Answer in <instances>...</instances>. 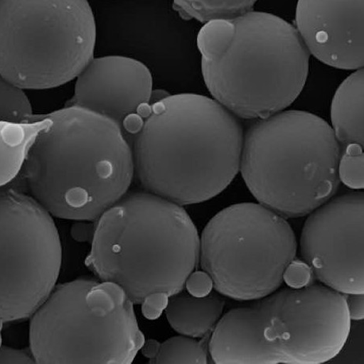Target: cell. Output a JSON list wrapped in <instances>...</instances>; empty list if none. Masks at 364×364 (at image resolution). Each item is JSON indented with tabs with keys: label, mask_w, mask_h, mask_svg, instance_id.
<instances>
[{
	"label": "cell",
	"mask_w": 364,
	"mask_h": 364,
	"mask_svg": "<svg viewBox=\"0 0 364 364\" xmlns=\"http://www.w3.org/2000/svg\"><path fill=\"white\" fill-rule=\"evenodd\" d=\"M242 130L217 100L193 93L151 104L134 137V177L148 192L181 206L223 192L240 166Z\"/></svg>",
	"instance_id": "6da1fadb"
},
{
	"label": "cell",
	"mask_w": 364,
	"mask_h": 364,
	"mask_svg": "<svg viewBox=\"0 0 364 364\" xmlns=\"http://www.w3.org/2000/svg\"><path fill=\"white\" fill-rule=\"evenodd\" d=\"M43 116L22 171L31 196L52 217L97 220L132 184L129 141L112 120L78 107Z\"/></svg>",
	"instance_id": "7a4b0ae2"
},
{
	"label": "cell",
	"mask_w": 364,
	"mask_h": 364,
	"mask_svg": "<svg viewBox=\"0 0 364 364\" xmlns=\"http://www.w3.org/2000/svg\"><path fill=\"white\" fill-rule=\"evenodd\" d=\"M198 46L208 91L242 119L284 110L306 85L310 53L295 26L269 13L205 23Z\"/></svg>",
	"instance_id": "3957f363"
},
{
	"label": "cell",
	"mask_w": 364,
	"mask_h": 364,
	"mask_svg": "<svg viewBox=\"0 0 364 364\" xmlns=\"http://www.w3.org/2000/svg\"><path fill=\"white\" fill-rule=\"evenodd\" d=\"M200 259V237L181 205L148 192L126 193L97 220L85 264L141 304L185 288Z\"/></svg>",
	"instance_id": "277c9868"
},
{
	"label": "cell",
	"mask_w": 364,
	"mask_h": 364,
	"mask_svg": "<svg viewBox=\"0 0 364 364\" xmlns=\"http://www.w3.org/2000/svg\"><path fill=\"white\" fill-rule=\"evenodd\" d=\"M350 331L345 294L289 287L222 316L208 348L218 364H321L340 354Z\"/></svg>",
	"instance_id": "5b68a950"
},
{
	"label": "cell",
	"mask_w": 364,
	"mask_h": 364,
	"mask_svg": "<svg viewBox=\"0 0 364 364\" xmlns=\"http://www.w3.org/2000/svg\"><path fill=\"white\" fill-rule=\"evenodd\" d=\"M341 146L316 114L278 112L249 128L241 153L242 178L259 204L284 218L305 217L340 185Z\"/></svg>",
	"instance_id": "8992f818"
},
{
	"label": "cell",
	"mask_w": 364,
	"mask_h": 364,
	"mask_svg": "<svg viewBox=\"0 0 364 364\" xmlns=\"http://www.w3.org/2000/svg\"><path fill=\"white\" fill-rule=\"evenodd\" d=\"M29 341L40 364H129L145 341L124 289L90 278L53 288L31 316Z\"/></svg>",
	"instance_id": "52a82bcc"
},
{
	"label": "cell",
	"mask_w": 364,
	"mask_h": 364,
	"mask_svg": "<svg viewBox=\"0 0 364 364\" xmlns=\"http://www.w3.org/2000/svg\"><path fill=\"white\" fill-rule=\"evenodd\" d=\"M96 38L87 0H0V74L23 90L77 78Z\"/></svg>",
	"instance_id": "ba28073f"
},
{
	"label": "cell",
	"mask_w": 364,
	"mask_h": 364,
	"mask_svg": "<svg viewBox=\"0 0 364 364\" xmlns=\"http://www.w3.org/2000/svg\"><path fill=\"white\" fill-rule=\"evenodd\" d=\"M296 250L295 234L284 218L262 205L240 203L208 222L200 239L199 259L215 291L252 301L280 288Z\"/></svg>",
	"instance_id": "9c48e42d"
},
{
	"label": "cell",
	"mask_w": 364,
	"mask_h": 364,
	"mask_svg": "<svg viewBox=\"0 0 364 364\" xmlns=\"http://www.w3.org/2000/svg\"><path fill=\"white\" fill-rule=\"evenodd\" d=\"M62 262L52 215L31 195L0 188V320L30 319L55 287Z\"/></svg>",
	"instance_id": "30bf717a"
},
{
	"label": "cell",
	"mask_w": 364,
	"mask_h": 364,
	"mask_svg": "<svg viewBox=\"0 0 364 364\" xmlns=\"http://www.w3.org/2000/svg\"><path fill=\"white\" fill-rule=\"evenodd\" d=\"M363 218V193H349L316 208L302 229L303 261L343 294L364 293Z\"/></svg>",
	"instance_id": "8fae6325"
},
{
	"label": "cell",
	"mask_w": 364,
	"mask_h": 364,
	"mask_svg": "<svg viewBox=\"0 0 364 364\" xmlns=\"http://www.w3.org/2000/svg\"><path fill=\"white\" fill-rule=\"evenodd\" d=\"M153 80L149 69L122 56L92 58L77 77L70 106L100 114L124 134H136L151 109Z\"/></svg>",
	"instance_id": "7c38bea8"
},
{
	"label": "cell",
	"mask_w": 364,
	"mask_h": 364,
	"mask_svg": "<svg viewBox=\"0 0 364 364\" xmlns=\"http://www.w3.org/2000/svg\"><path fill=\"white\" fill-rule=\"evenodd\" d=\"M295 23L307 50L321 63L363 68V0H299Z\"/></svg>",
	"instance_id": "4fadbf2b"
},
{
	"label": "cell",
	"mask_w": 364,
	"mask_h": 364,
	"mask_svg": "<svg viewBox=\"0 0 364 364\" xmlns=\"http://www.w3.org/2000/svg\"><path fill=\"white\" fill-rule=\"evenodd\" d=\"M225 304L217 294L198 298L183 289L168 298L165 310L167 320L175 331L193 338H203L217 325Z\"/></svg>",
	"instance_id": "5bb4252c"
},
{
	"label": "cell",
	"mask_w": 364,
	"mask_h": 364,
	"mask_svg": "<svg viewBox=\"0 0 364 364\" xmlns=\"http://www.w3.org/2000/svg\"><path fill=\"white\" fill-rule=\"evenodd\" d=\"M363 70H357L337 90L331 107L335 136L341 146H363Z\"/></svg>",
	"instance_id": "9a60e30c"
},
{
	"label": "cell",
	"mask_w": 364,
	"mask_h": 364,
	"mask_svg": "<svg viewBox=\"0 0 364 364\" xmlns=\"http://www.w3.org/2000/svg\"><path fill=\"white\" fill-rule=\"evenodd\" d=\"M47 124L48 119L43 114H35L33 123L0 121V188L22 172L31 146Z\"/></svg>",
	"instance_id": "2e32d148"
},
{
	"label": "cell",
	"mask_w": 364,
	"mask_h": 364,
	"mask_svg": "<svg viewBox=\"0 0 364 364\" xmlns=\"http://www.w3.org/2000/svg\"><path fill=\"white\" fill-rule=\"evenodd\" d=\"M257 0H173L174 9L186 18L201 23L231 18L252 11Z\"/></svg>",
	"instance_id": "e0dca14e"
},
{
	"label": "cell",
	"mask_w": 364,
	"mask_h": 364,
	"mask_svg": "<svg viewBox=\"0 0 364 364\" xmlns=\"http://www.w3.org/2000/svg\"><path fill=\"white\" fill-rule=\"evenodd\" d=\"M151 363H208V343L192 337L175 336L161 343L159 353Z\"/></svg>",
	"instance_id": "ac0fdd59"
},
{
	"label": "cell",
	"mask_w": 364,
	"mask_h": 364,
	"mask_svg": "<svg viewBox=\"0 0 364 364\" xmlns=\"http://www.w3.org/2000/svg\"><path fill=\"white\" fill-rule=\"evenodd\" d=\"M32 106L23 89L0 74V121L10 123H33Z\"/></svg>",
	"instance_id": "d6986e66"
},
{
	"label": "cell",
	"mask_w": 364,
	"mask_h": 364,
	"mask_svg": "<svg viewBox=\"0 0 364 364\" xmlns=\"http://www.w3.org/2000/svg\"><path fill=\"white\" fill-rule=\"evenodd\" d=\"M340 181L353 190H362L363 181V146L349 144L341 147L338 166Z\"/></svg>",
	"instance_id": "ffe728a7"
},
{
	"label": "cell",
	"mask_w": 364,
	"mask_h": 364,
	"mask_svg": "<svg viewBox=\"0 0 364 364\" xmlns=\"http://www.w3.org/2000/svg\"><path fill=\"white\" fill-rule=\"evenodd\" d=\"M315 276L305 261L294 259L283 274V282L292 289H301L313 285Z\"/></svg>",
	"instance_id": "44dd1931"
},
{
	"label": "cell",
	"mask_w": 364,
	"mask_h": 364,
	"mask_svg": "<svg viewBox=\"0 0 364 364\" xmlns=\"http://www.w3.org/2000/svg\"><path fill=\"white\" fill-rule=\"evenodd\" d=\"M185 287L187 292L198 298H203L213 289V282L210 275L204 272H193L187 278Z\"/></svg>",
	"instance_id": "7402d4cb"
},
{
	"label": "cell",
	"mask_w": 364,
	"mask_h": 364,
	"mask_svg": "<svg viewBox=\"0 0 364 364\" xmlns=\"http://www.w3.org/2000/svg\"><path fill=\"white\" fill-rule=\"evenodd\" d=\"M168 296L164 293H154L146 296L141 304V312L149 320L158 319L166 309Z\"/></svg>",
	"instance_id": "603a6c76"
},
{
	"label": "cell",
	"mask_w": 364,
	"mask_h": 364,
	"mask_svg": "<svg viewBox=\"0 0 364 364\" xmlns=\"http://www.w3.org/2000/svg\"><path fill=\"white\" fill-rule=\"evenodd\" d=\"M0 363H36L31 353L28 350L17 349L9 346L0 347Z\"/></svg>",
	"instance_id": "cb8c5ba5"
},
{
	"label": "cell",
	"mask_w": 364,
	"mask_h": 364,
	"mask_svg": "<svg viewBox=\"0 0 364 364\" xmlns=\"http://www.w3.org/2000/svg\"><path fill=\"white\" fill-rule=\"evenodd\" d=\"M350 320L361 321L364 318L363 294H345Z\"/></svg>",
	"instance_id": "d4e9b609"
},
{
	"label": "cell",
	"mask_w": 364,
	"mask_h": 364,
	"mask_svg": "<svg viewBox=\"0 0 364 364\" xmlns=\"http://www.w3.org/2000/svg\"><path fill=\"white\" fill-rule=\"evenodd\" d=\"M92 221H78L72 228V235L74 240L78 242H91L95 233L96 225L90 223Z\"/></svg>",
	"instance_id": "484cf974"
},
{
	"label": "cell",
	"mask_w": 364,
	"mask_h": 364,
	"mask_svg": "<svg viewBox=\"0 0 364 364\" xmlns=\"http://www.w3.org/2000/svg\"><path fill=\"white\" fill-rule=\"evenodd\" d=\"M160 345L161 343L157 341L149 340L144 341V346L140 350H141V353H143L146 358L151 360V362L157 356Z\"/></svg>",
	"instance_id": "4316f807"
},
{
	"label": "cell",
	"mask_w": 364,
	"mask_h": 364,
	"mask_svg": "<svg viewBox=\"0 0 364 364\" xmlns=\"http://www.w3.org/2000/svg\"><path fill=\"white\" fill-rule=\"evenodd\" d=\"M4 321L0 320V347L2 346V331L4 327Z\"/></svg>",
	"instance_id": "83f0119b"
}]
</instances>
